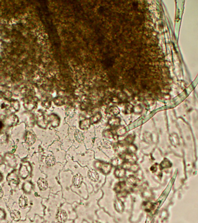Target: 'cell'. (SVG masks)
Segmentation results:
<instances>
[{
    "mask_svg": "<svg viewBox=\"0 0 198 223\" xmlns=\"http://www.w3.org/2000/svg\"><path fill=\"white\" fill-rule=\"evenodd\" d=\"M94 166L97 169L105 174H108L112 168V165L110 163L100 161L96 162Z\"/></svg>",
    "mask_w": 198,
    "mask_h": 223,
    "instance_id": "1",
    "label": "cell"
},
{
    "mask_svg": "<svg viewBox=\"0 0 198 223\" xmlns=\"http://www.w3.org/2000/svg\"><path fill=\"white\" fill-rule=\"evenodd\" d=\"M120 157L122 158L125 160V162H128L131 164L136 163L137 160V158L135 153H130L125 152L122 155H120Z\"/></svg>",
    "mask_w": 198,
    "mask_h": 223,
    "instance_id": "2",
    "label": "cell"
},
{
    "mask_svg": "<svg viewBox=\"0 0 198 223\" xmlns=\"http://www.w3.org/2000/svg\"><path fill=\"white\" fill-rule=\"evenodd\" d=\"M47 123H50L53 127H56L59 126L60 124V119L59 117L56 114H51L47 117L46 120Z\"/></svg>",
    "mask_w": 198,
    "mask_h": 223,
    "instance_id": "3",
    "label": "cell"
},
{
    "mask_svg": "<svg viewBox=\"0 0 198 223\" xmlns=\"http://www.w3.org/2000/svg\"><path fill=\"white\" fill-rule=\"evenodd\" d=\"M127 145L123 141V142H119L117 143L114 146V148L115 152L119 155H121L127 152Z\"/></svg>",
    "mask_w": 198,
    "mask_h": 223,
    "instance_id": "4",
    "label": "cell"
},
{
    "mask_svg": "<svg viewBox=\"0 0 198 223\" xmlns=\"http://www.w3.org/2000/svg\"><path fill=\"white\" fill-rule=\"evenodd\" d=\"M35 140H36L35 135L33 131H28L26 132V136H25V140H26V143L27 144L30 145H33L35 142Z\"/></svg>",
    "mask_w": 198,
    "mask_h": 223,
    "instance_id": "5",
    "label": "cell"
},
{
    "mask_svg": "<svg viewBox=\"0 0 198 223\" xmlns=\"http://www.w3.org/2000/svg\"><path fill=\"white\" fill-rule=\"evenodd\" d=\"M19 119L17 116L15 115H11L7 117L5 120V123L8 126H14L17 124Z\"/></svg>",
    "mask_w": 198,
    "mask_h": 223,
    "instance_id": "6",
    "label": "cell"
},
{
    "mask_svg": "<svg viewBox=\"0 0 198 223\" xmlns=\"http://www.w3.org/2000/svg\"><path fill=\"white\" fill-rule=\"evenodd\" d=\"M103 135L106 139L109 141H116L118 138V137L115 134L113 131L108 130H105L103 132Z\"/></svg>",
    "mask_w": 198,
    "mask_h": 223,
    "instance_id": "7",
    "label": "cell"
},
{
    "mask_svg": "<svg viewBox=\"0 0 198 223\" xmlns=\"http://www.w3.org/2000/svg\"><path fill=\"white\" fill-rule=\"evenodd\" d=\"M68 216L66 211L64 210H59L56 214V219L60 223H64L67 220Z\"/></svg>",
    "mask_w": 198,
    "mask_h": 223,
    "instance_id": "8",
    "label": "cell"
},
{
    "mask_svg": "<svg viewBox=\"0 0 198 223\" xmlns=\"http://www.w3.org/2000/svg\"><path fill=\"white\" fill-rule=\"evenodd\" d=\"M36 102L33 99L26 98V100L24 101V106L28 110H31L35 108Z\"/></svg>",
    "mask_w": 198,
    "mask_h": 223,
    "instance_id": "9",
    "label": "cell"
},
{
    "mask_svg": "<svg viewBox=\"0 0 198 223\" xmlns=\"http://www.w3.org/2000/svg\"><path fill=\"white\" fill-rule=\"evenodd\" d=\"M87 177L91 181L93 182H97L99 179L98 173L93 168H91L88 171Z\"/></svg>",
    "mask_w": 198,
    "mask_h": 223,
    "instance_id": "10",
    "label": "cell"
},
{
    "mask_svg": "<svg viewBox=\"0 0 198 223\" xmlns=\"http://www.w3.org/2000/svg\"><path fill=\"white\" fill-rule=\"evenodd\" d=\"M83 178L80 173L77 174L73 178V184L75 188H79L83 182Z\"/></svg>",
    "mask_w": 198,
    "mask_h": 223,
    "instance_id": "11",
    "label": "cell"
},
{
    "mask_svg": "<svg viewBox=\"0 0 198 223\" xmlns=\"http://www.w3.org/2000/svg\"><path fill=\"white\" fill-rule=\"evenodd\" d=\"M121 123V119L119 117H113L110 118L108 121V124L109 125L114 128L117 127L120 125Z\"/></svg>",
    "mask_w": 198,
    "mask_h": 223,
    "instance_id": "12",
    "label": "cell"
},
{
    "mask_svg": "<svg viewBox=\"0 0 198 223\" xmlns=\"http://www.w3.org/2000/svg\"><path fill=\"white\" fill-rule=\"evenodd\" d=\"M113 131L118 137V136H123L124 135L126 134V132H127V130H126V127L125 126L121 125H119L117 127L115 128L114 130Z\"/></svg>",
    "mask_w": 198,
    "mask_h": 223,
    "instance_id": "13",
    "label": "cell"
},
{
    "mask_svg": "<svg viewBox=\"0 0 198 223\" xmlns=\"http://www.w3.org/2000/svg\"><path fill=\"white\" fill-rule=\"evenodd\" d=\"M37 185L41 191H45L48 188L47 181L43 178H39L37 181Z\"/></svg>",
    "mask_w": 198,
    "mask_h": 223,
    "instance_id": "14",
    "label": "cell"
},
{
    "mask_svg": "<svg viewBox=\"0 0 198 223\" xmlns=\"http://www.w3.org/2000/svg\"><path fill=\"white\" fill-rule=\"evenodd\" d=\"M126 187H127V184L125 181H121L116 184L114 188V190L116 192L119 194L121 192L126 191Z\"/></svg>",
    "mask_w": 198,
    "mask_h": 223,
    "instance_id": "15",
    "label": "cell"
},
{
    "mask_svg": "<svg viewBox=\"0 0 198 223\" xmlns=\"http://www.w3.org/2000/svg\"><path fill=\"white\" fill-rule=\"evenodd\" d=\"M91 125V123L90 121V119H85L82 121H80L79 123V128L81 130H87L90 128Z\"/></svg>",
    "mask_w": 198,
    "mask_h": 223,
    "instance_id": "16",
    "label": "cell"
},
{
    "mask_svg": "<svg viewBox=\"0 0 198 223\" xmlns=\"http://www.w3.org/2000/svg\"><path fill=\"white\" fill-rule=\"evenodd\" d=\"M107 113L108 115H110L113 117H115V116H117L120 113V110L117 106H111L109 108H108V109L107 110Z\"/></svg>",
    "mask_w": 198,
    "mask_h": 223,
    "instance_id": "17",
    "label": "cell"
},
{
    "mask_svg": "<svg viewBox=\"0 0 198 223\" xmlns=\"http://www.w3.org/2000/svg\"><path fill=\"white\" fill-rule=\"evenodd\" d=\"M114 174H115V177L118 178H123L126 175V170L124 169L123 168H122V167H118L115 170Z\"/></svg>",
    "mask_w": 198,
    "mask_h": 223,
    "instance_id": "18",
    "label": "cell"
},
{
    "mask_svg": "<svg viewBox=\"0 0 198 223\" xmlns=\"http://www.w3.org/2000/svg\"><path fill=\"white\" fill-rule=\"evenodd\" d=\"M45 163H46V164L49 167L54 166L56 163V159L55 156L52 155H49L47 156L45 159Z\"/></svg>",
    "mask_w": 198,
    "mask_h": 223,
    "instance_id": "19",
    "label": "cell"
},
{
    "mask_svg": "<svg viewBox=\"0 0 198 223\" xmlns=\"http://www.w3.org/2000/svg\"><path fill=\"white\" fill-rule=\"evenodd\" d=\"M125 160L121 157L116 158L112 160L111 161V165L114 167H119L120 166H122L123 164L124 163Z\"/></svg>",
    "mask_w": 198,
    "mask_h": 223,
    "instance_id": "20",
    "label": "cell"
},
{
    "mask_svg": "<svg viewBox=\"0 0 198 223\" xmlns=\"http://www.w3.org/2000/svg\"><path fill=\"white\" fill-rule=\"evenodd\" d=\"M28 199L26 196L22 195L19 199V206L22 209H25L28 206Z\"/></svg>",
    "mask_w": 198,
    "mask_h": 223,
    "instance_id": "21",
    "label": "cell"
},
{
    "mask_svg": "<svg viewBox=\"0 0 198 223\" xmlns=\"http://www.w3.org/2000/svg\"><path fill=\"white\" fill-rule=\"evenodd\" d=\"M102 118V115L101 114V113L97 112L90 117V121L91 124H96L98 123L99 121H100Z\"/></svg>",
    "mask_w": 198,
    "mask_h": 223,
    "instance_id": "22",
    "label": "cell"
},
{
    "mask_svg": "<svg viewBox=\"0 0 198 223\" xmlns=\"http://www.w3.org/2000/svg\"><path fill=\"white\" fill-rule=\"evenodd\" d=\"M126 184L129 185L130 186H136L137 183V180L136 177L133 175H130L127 177L126 180Z\"/></svg>",
    "mask_w": 198,
    "mask_h": 223,
    "instance_id": "23",
    "label": "cell"
},
{
    "mask_svg": "<svg viewBox=\"0 0 198 223\" xmlns=\"http://www.w3.org/2000/svg\"><path fill=\"white\" fill-rule=\"evenodd\" d=\"M30 171L26 166H22L19 170V174L23 178H26L29 175Z\"/></svg>",
    "mask_w": 198,
    "mask_h": 223,
    "instance_id": "24",
    "label": "cell"
},
{
    "mask_svg": "<svg viewBox=\"0 0 198 223\" xmlns=\"http://www.w3.org/2000/svg\"><path fill=\"white\" fill-rule=\"evenodd\" d=\"M11 216L12 218L15 221H19L20 219V213L19 211L14 210L11 213Z\"/></svg>",
    "mask_w": 198,
    "mask_h": 223,
    "instance_id": "25",
    "label": "cell"
},
{
    "mask_svg": "<svg viewBox=\"0 0 198 223\" xmlns=\"http://www.w3.org/2000/svg\"><path fill=\"white\" fill-rule=\"evenodd\" d=\"M11 107L15 110V111H18L20 109V102H19L18 100H12L11 102Z\"/></svg>",
    "mask_w": 198,
    "mask_h": 223,
    "instance_id": "26",
    "label": "cell"
},
{
    "mask_svg": "<svg viewBox=\"0 0 198 223\" xmlns=\"http://www.w3.org/2000/svg\"><path fill=\"white\" fill-rule=\"evenodd\" d=\"M115 206L117 211H122L123 209V203L119 200V199H117L115 203Z\"/></svg>",
    "mask_w": 198,
    "mask_h": 223,
    "instance_id": "27",
    "label": "cell"
},
{
    "mask_svg": "<svg viewBox=\"0 0 198 223\" xmlns=\"http://www.w3.org/2000/svg\"><path fill=\"white\" fill-rule=\"evenodd\" d=\"M136 151H137V147L136 145H134L133 144L127 145L126 152L130 153H135Z\"/></svg>",
    "mask_w": 198,
    "mask_h": 223,
    "instance_id": "28",
    "label": "cell"
},
{
    "mask_svg": "<svg viewBox=\"0 0 198 223\" xmlns=\"http://www.w3.org/2000/svg\"><path fill=\"white\" fill-rule=\"evenodd\" d=\"M54 102L55 103V104L57 106H62L64 104V100L63 98L62 97H56L54 100Z\"/></svg>",
    "mask_w": 198,
    "mask_h": 223,
    "instance_id": "29",
    "label": "cell"
},
{
    "mask_svg": "<svg viewBox=\"0 0 198 223\" xmlns=\"http://www.w3.org/2000/svg\"><path fill=\"white\" fill-rule=\"evenodd\" d=\"M134 140V136L132 134H129L126 137L124 141L127 145H129L133 143Z\"/></svg>",
    "mask_w": 198,
    "mask_h": 223,
    "instance_id": "30",
    "label": "cell"
},
{
    "mask_svg": "<svg viewBox=\"0 0 198 223\" xmlns=\"http://www.w3.org/2000/svg\"><path fill=\"white\" fill-rule=\"evenodd\" d=\"M138 170H139V167H138V164H137L136 163H133V164H131L129 170L132 171V172L136 173V172L138 171Z\"/></svg>",
    "mask_w": 198,
    "mask_h": 223,
    "instance_id": "31",
    "label": "cell"
},
{
    "mask_svg": "<svg viewBox=\"0 0 198 223\" xmlns=\"http://www.w3.org/2000/svg\"><path fill=\"white\" fill-rule=\"evenodd\" d=\"M125 112L126 113H130L133 112V106L130 104H127L125 107Z\"/></svg>",
    "mask_w": 198,
    "mask_h": 223,
    "instance_id": "32",
    "label": "cell"
},
{
    "mask_svg": "<svg viewBox=\"0 0 198 223\" xmlns=\"http://www.w3.org/2000/svg\"><path fill=\"white\" fill-rule=\"evenodd\" d=\"M133 112L137 114L140 113L142 112L141 106L140 105H137V106L133 107Z\"/></svg>",
    "mask_w": 198,
    "mask_h": 223,
    "instance_id": "33",
    "label": "cell"
},
{
    "mask_svg": "<svg viewBox=\"0 0 198 223\" xmlns=\"http://www.w3.org/2000/svg\"><path fill=\"white\" fill-rule=\"evenodd\" d=\"M3 97H4L5 99L9 100V99H10V98H12V94L11 93V92L9 91H5V92L4 93V94H3Z\"/></svg>",
    "mask_w": 198,
    "mask_h": 223,
    "instance_id": "34",
    "label": "cell"
},
{
    "mask_svg": "<svg viewBox=\"0 0 198 223\" xmlns=\"http://www.w3.org/2000/svg\"><path fill=\"white\" fill-rule=\"evenodd\" d=\"M42 105L45 108H50V106H51V103L49 102V101H44L42 104Z\"/></svg>",
    "mask_w": 198,
    "mask_h": 223,
    "instance_id": "35",
    "label": "cell"
},
{
    "mask_svg": "<svg viewBox=\"0 0 198 223\" xmlns=\"http://www.w3.org/2000/svg\"><path fill=\"white\" fill-rule=\"evenodd\" d=\"M4 196V192L2 188L0 187V199H1Z\"/></svg>",
    "mask_w": 198,
    "mask_h": 223,
    "instance_id": "36",
    "label": "cell"
},
{
    "mask_svg": "<svg viewBox=\"0 0 198 223\" xmlns=\"http://www.w3.org/2000/svg\"><path fill=\"white\" fill-rule=\"evenodd\" d=\"M0 178H1V176H0ZM0 180H1V179H0Z\"/></svg>",
    "mask_w": 198,
    "mask_h": 223,
    "instance_id": "37",
    "label": "cell"
}]
</instances>
